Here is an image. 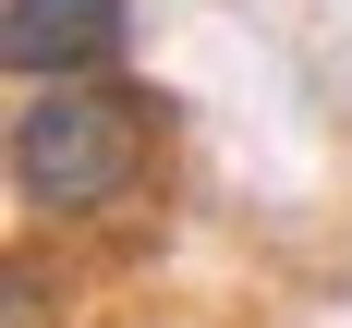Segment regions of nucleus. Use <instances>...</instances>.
Instances as JSON below:
<instances>
[{
    "label": "nucleus",
    "instance_id": "1",
    "mask_svg": "<svg viewBox=\"0 0 352 328\" xmlns=\"http://www.w3.org/2000/svg\"><path fill=\"white\" fill-rule=\"evenodd\" d=\"M134 182H146V98H122L109 73L25 85V109H12V195L36 219H109Z\"/></svg>",
    "mask_w": 352,
    "mask_h": 328
},
{
    "label": "nucleus",
    "instance_id": "2",
    "mask_svg": "<svg viewBox=\"0 0 352 328\" xmlns=\"http://www.w3.org/2000/svg\"><path fill=\"white\" fill-rule=\"evenodd\" d=\"M134 49V0H12L0 12V61L12 85H85Z\"/></svg>",
    "mask_w": 352,
    "mask_h": 328
}]
</instances>
